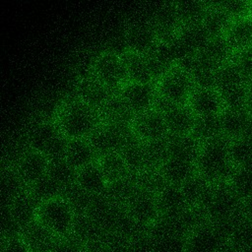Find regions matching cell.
<instances>
[{
	"label": "cell",
	"instance_id": "f5cc1de1",
	"mask_svg": "<svg viewBox=\"0 0 252 252\" xmlns=\"http://www.w3.org/2000/svg\"><path fill=\"white\" fill-rule=\"evenodd\" d=\"M52 252H87V249L84 244L70 235L58 238Z\"/></svg>",
	"mask_w": 252,
	"mask_h": 252
},
{
	"label": "cell",
	"instance_id": "7dc6e473",
	"mask_svg": "<svg viewBox=\"0 0 252 252\" xmlns=\"http://www.w3.org/2000/svg\"><path fill=\"white\" fill-rule=\"evenodd\" d=\"M219 93L220 94L224 109H248L246 84Z\"/></svg>",
	"mask_w": 252,
	"mask_h": 252
},
{
	"label": "cell",
	"instance_id": "30bf717a",
	"mask_svg": "<svg viewBox=\"0 0 252 252\" xmlns=\"http://www.w3.org/2000/svg\"><path fill=\"white\" fill-rule=\"evenodd\" d=\"M117 94L136 115L154 108L158 92L155 83L127 82Z\"/></svg>",
	"mask_w": 252,
	"mask_h": 252
},
{
	"label": "cell",
	"instance_id": "5bb4252c",
	"mask_svg": "<svg viewBox=\"0 0 252 252\" xmlns=\"http://www.w3.org/2000/svg\"><path fill=\"white\" fill-rule=\"evenodd\" d=\"M187 106L195 116L220 115L224 109L220 94L213 88H195Z\"/></svg>",
	"mask_w": 252,
	"mask_h": 252
},
{
	"label": "cell",
	"instance_id": "8fae6325",
	"mask_svg": "<svg viewBox=\"0 0 252 252\" xmlns=\"http://www.w3.org/2000/svg\"><path fill=\"white\" fill-rule=\"evenodd\" d=\"M127 50L140 54L152 52L158 42V36L150 21H138L129 26L125 33Z\"/></svg>",
	"mask_w": 252,
	"mask_h": 252
},
{
	"label": "cell",
	"instance_id": "91938a15",
	"mask_svg": "<svg viewBox=\"0 0 252 252\" xmlns=\"http://www.w3.org/2000/svg\"><path fill=\"white\" fill-rule=\"evenodd\" d=\"M249 18L252 21V5H251V10H250V14H249Z\"/></svg>",
	"mask_w": 252,
	"mask_h": 252
},
{
	"label": "cell",
	"instance_id": "9c48e42d",
	"mask_svg": "<svg viewBox=\"0 0 252 252\" xmlns=\"http://www.w3.org/2000/svg\"><path fill=\"white\" fill-rule=\"evenodd\" d=\"M128 215L140 225L150 227L160 217L157 194L138 188L125 205Z\"/></svg>",
	"mask_w": 252,
	"mask_h": 252
},
{
	"label": "cell",
	"instance_id": "f35d334b",
	"mask_svg": "<svg viewBox=\"0 0 252 252\" xmlns=\"http://www.w3.org/2000/svg\"><path fill=\"white\" fill-rule=\"evenodd\" d=\"M129 171L131 173H138L146 168V158L143 142L136 137L129 141L125 147L120 151Z\"/></svg>",
	"mask_w": 252,
	"mask_h": 252
},
{
	"label": "cell",
	"instance_id": "d6986e66",
	"mask_svg": "<svg viewBox=\"0 0 252 252\" xmlns=\"http://www.w3.org/2000/svg\"><path fill=\"white\" fill-rule=\"evenodd\" d=\"M157 197L160 217L178 216L190 208L178 185L168 183Z\"/></svg>",
	"mask_w": 252,
	"mask_h": 252
},
{
	"label": "cell",
	"instance_id": "4316f807",
	"mask_svg": "<svg viewBox=\"0 0 252 252\" xmlns=\"http://www.w3.org/2000/svg\"><path fill=\"white\" fill-rule=\"evenodd\" d=\"M166 140L168 157L196 162L201 149V143L195 137L191 134L181 136L168 135Z\"/></svg>",
	"mask_w": 252,
	"mask_h": 252
},
{
	"label": "cell",
	"instance_id": "52a82bcc",
	"mask_svg": "<svg viewBox=\"0 0 252 252\" xmlns=\"http://www.w3.org/2000/svg\"><path fill=\"white\" fill-rule=\"evenodd\" d=\"M227 240L225 234L208 221L188 234L185 252H224Z\"/></svg>",
	"mask_w": 252,
	"mask_h": 252
},
{
	"label": "cell",
	"instance_id": "8d00e7d4",
	"mask_svg": "<svg viewBox=\"0 0 252 252\" xmlns=\"http://www.w3.org/2000/svg\"><path fill=\"white\" fill-rule=\"evenodd\" d=\"M191 135L201 144L218 136H221L220 115L196 116Z\"/></svg>",
	"mask_w": 252,
	"mask_h": 252
},
{
	"label": "cell",
	"instance_id": "c3c4849f",
	"mask_svg": "<svg viewBox=\"0 0 252 252\" xmlns=\"http://www.w3.org/2000/svg\"><path fill=\"white\" fill-rule=\"evenodd\" d=\"M153 238L154 252H185V236L164 234Z\"/></svg>",
	"mask_w": 252,
	"mask_h": 252
},
{
	"label": "cell",
	"instance_id": "d590c367",
	"mask_svg": "<svg viewBox=\"0 0 252 252\" xmlns=\"http://www.w3.org/2000/svg\"><path fill=\"white\" fill-rule=\"evenodd\" d=\"M212 184L198 173L184 182L180 187L190 208H199L204 202Z\"/></svg>",
	"mask_w": 252,
	"mask_h": 252
},
{
	"label": "cell",
	"instance_id": "2e32d148",
	"mask_svg": "<svg viewBox=\"0 0 252 252\" xmlns=\"http://www.w3.org/2000/svg\"><path fill=\"white\" fill-rule=\"evenodd\" d=\"M21 238L31 252H52L58 240V237L36 220L23 229Z\"/></svg>",
	"mask_w": 252,
	"mask_h": 252
},
{
	"label": "cell",
	"instance_id": "7bdbcfd3",
	"mask_svg": "<svg viewBox=\"0 0 252 252\" xmlns=\"http://www.w3.org/2000/svg\"><path fill=\"white\" fill-rule=\"evenodd\" d=\"M47 175L64 189L76 183L77 169L74 168L65 158L50 160Z\"/></svg>",
	"mask_w": 252,
	"mask_h": 252
},
{
	"label": "cell",
	"instance_id": "f1b7e54d",
	"mask_svg": "<svg viewBox=\"0 0 252 252\" xmlns=\"http://www.w3.org/2000/svg\"><path fill=\"white\" fill-rule=\"evenodd\" d=\"M38 206L39 203L29 193V191L8 205L12 216L22 229L36 220Z\"/></svg>",
	"mask_w": 252,
	"mask_h": 252
},
{
	"label": "cell",
	"instance_id": "5b68a950",
	"mask_svg": "<svg viewBox=\"0 0 252 252\" xmlns=\"http://www.w3.org/2000/svg\"><path fill=\"white\" fill-rule=\"evenodd\" d=\"M158 94L176 105H187L196 88L189 73L175 65L157 82Z\"/></svg>",
	"mask_w": 252,
	"mask_h": 252
},
{
	"label": "cell",
	"instance_id": "4dcf8cb0",
	"mask_svg": "<svg viewBox=\"0 0 252 252\" xmlns=\"http://www.w3.org/2000/svg\"><path fill=\"white\" fill-rule=\"evenodd\" d=\"M138 188L135 174L130 173L121 179L108 183L103 195L113 204L125 207Z\"/></svg>",
	"mask_w": 252,
	"mask_h": 252
},
{
	"label": "cell",
	"instance_id": "1f68e13d",
	"mask_svg": "<svg viewBox=\"0 0 252 252\" xmlns=\"http://www.w3.org/2000/svg\"><path fill=\"white\" fill-rule=\"evenodd\" d=\"M247 83V79L234 59L221 65L216 71V89L219 92Z\"/></svg>",
	"mask_w": 252,
	"mask_h": 252
},
{
	"label": "cell",
	"instance_id": "11a10c76",
	"mask_svg": "<svg viewBox=\"0 0 252 252\" xmlns=\"http://www.w3.org/2000/svg\"><path fill=\"white\" fill-rule=\"evenodd\" d=\"M1 252H31V250L20 236L9 239H2Z\"/></svg>",
	"mask_w": 252,
	"mask_h": 252
},
{
	"label": "cell",
	"instance_id": "8992f818",
	"mask_svg": "<svg viewBox=\"0 0 252 252\" xmlns=\"http://www.w3.org/2000/svg\"><path fill=\"white\" fill-rule=\"evenodd\" d=\"M135 138L131 127L101 123L89 137V141L98 158L120 152L125 145Z\"/></svg>",
	"mask_w": 252,
	"mask_h": 252
},
{
	"label": "cell",
	"instance_id": "74e56055",
	"mask_svg": "<svg viewBox=\"0 0 252 252\" xmlns=\"http://www.w3.org/2000/svg\"><path fill=\"white\" fill-rule=\"evenodd\" d=\"M228 154L234 167L252 165V140L246 136L229 140Z\"/></svg>",
	"mask_w": 252,
	"mask_h": 252
},
{
	"label": "cell",
	"instance_id": "4fadbf2b",
	"mask_svg": "<svg viewBox=\"0 0 252 252\" xmlns=\"http://www.w3.org/2000/svg\"><path fill=\"white\" fill-rule=\"evenodd\" d=\"M114 94L92 74L80 77L76 85V97L98 111Z\"/></svg>",
	"mask_w": 252,
	"mask_h": 252
},
{
	"label": "cell",
	"instance_id": "ba28073f",
	"mask_svg": "<svg viewBox=\"0 0 252 252\" xmlns=\"http://www.w3.org/2000/svg\"><path fill=\"white\" fill-rule=\"evenodd\" d=\"M131 130L134 136L143 143L162 140L168 136L164 115L155 108L136 114Z\"/></svg>",
	"mask_w": 252,
	"mask_h": 252
},
{
	"label": "cell",
	"instance_id": "e575fe53",
	"mask_svg": "<svg viewBox=\"0 0 252 252\" xmlns=\"http://www.w3.org/2000/svg\"><path fill=\"white\" fill-rule=\"evenodd\" d=\"M97 162L108 183L121 179L131 173L120 152L101 156L98 158Z\"/></svg>",
	"mask_w": 252,
	"mask_h": 252
},
{
	"label": "cell",
	"instance_id": "db71d44e",
	"mask_svg": "<svg viewBox=\"0 0 252 252\" xmlns=\"http://www.w3.org/2000/svg\"><path fill=\"white\" fill-rule=\"evenodd\" d=\"M233 59L241 69L247 81L251 79L252 78V46L236 52Z\"/></svg>",
	"mask_w": 252,
	"mask_h": 252
},
{
	"label": "cell",
	"instance_id": "277c9868",
	"mask_svg": "<svg viewBox=\"0 0 252 252\" xmlns=\"http://www.w3.org/2000/svg\"><path fill=\"white\" fill-rule=\"evenodd\" d=\"M91 74L115 93L128 82L122 54L113 51H104L95 56L91 64Z\"/></svg>",
	"mask_w": 252,
	"mask_h": 252
},
{
	"label": "cell",
	"instance_id": "83f0119b",
	"mask_svg": "<svg viewBox=\"0 0 252 252\" xmlns=\"http://www.w3.org/2000/svg\"><path fill=\"white\" fill-rule=\"evenodd\" d=\"M224 37L235 53L252 46V21L250 18L232 20Z\"/></svg>",
	"mask_w": 252,
	"mask_h": 252
},
{
	"label": "cell",
	"instance_id": "f907efd6",
	"mask_svg": "<svg viewBox=\"0 0 252 252\" xmlns=\"http://www.w3.org/2000/svg\"><path fill=\"white\" fill-rule=\"evenodd\" d=\"M22 227L12 216L8 206H2V220H1V235L2 239L20 237Z\"/></svg>",
	"mask_w": 252,
	"mask_h": 252
},
{
	"label": "cell",
	"instance_id": "680465c9",
	"mask_svg": "<svg viewBox=\"0 0 252 252\" xmlns=\"http://www.w3.org/2000/svg\"><path fill=\"white\" fill-rule=\"evenodd\" d=\"M246 137H248L249 139L252 140V117H251V120H250V123L248 125V128H247V131H246V134L244 135Z\"/></svg>",
	"mask_w": 252,
	"mask_h": 252
},
{
	"label": "cell",
	"instance_id": "6f0895ef",
	"mask_svg": "<svg viewBox=\"0 0 252 252\" xmlns=\"http://www.w3.org/2000/svg\"><path fill=\"white\" fill-rule=\"evenodd\" d=\"M246 89H247V96H248V109L252 113V78L247 81Z\"/></svg>",
	"mask_w": 252,
	"mask_h": 252
},
{
	"label": "cell",
	"instance_id": "9a60e30c",
	"mask_svg": "<svg viewBox=\"0 0 252 252\" xmlns=\"http://www.w3.org/2000/svg\"><path fill=\"white\" fill-rule=\"evenodd\" d=\"M150 22L158 36V40L173 37L181 27L175 3H166L159 6L153 14Z\"/></svg>",
	"mask_w": 252,
	"mask_h": 252
},
{
	"label": "cell",
	"instance_id": "6da1fadb",
	"mask_svg": "<svg viewBox=\"0 0 252 252\" xmlns=\"http://www.w3.org/2000/svg\"><path fill=\"white\" fill-rule=\"evenodd\" d=\"M55 123L68 140L89 139L102 123L98 110L78 97L64 100L57 109Z\"/></svg>",
	"mask_w": 252,
	"mask_h": 252
},
{
	"label": "cell",
	"instance_id": "7402d4cb",
	"mask_svg": "<svg viewBox=\"0 0 252 252\" xmlns=\"http://www.w3.org/2000/svg\"><path fill=\"white\" fill-rule=\"evenodd\" d=\"M168 135H189L195 122V114L187 105H174L164 114Z\"/></svg>",
	"mask_w": 252,
	"mask_h": 252
},
{
	"label": "cell",
	"instance_id": "ab89813d",
	"mask_svg": "<svg viewBox=\"0 0 252 252\" xmlns=\"http://www.w3.org/2000/svg\"><path fill=\"white\" fill-rule=\"evenodd\" d=\"M28 191L40 204L51 199L62 197L64 188L46 174L29 186Z\"/></svg>",
	"mask_w": 252,
	"mask_h": 252
},
{
	"label": "cell",
	"instance_id": "836d02e7",
	"mask_svg": "<svg viewBox=\"0 0 252 252\" xmlns=\"http://www.w3.org/2000/svg\"><path fill=\"white\" fill-rule=\"evenodd\" d=\"M28 191V186L21 179L15 168H7L2 173V206L10 205L15 199Z\"/></svg>",
	"mask_w": 252,
	"mask_h": 252
},
{
	"label": "cell",
	"instance_id": "d6a6232c",
	"mask_svg": "<svg viewBox=\"0 0 252 252\" xmlns=\"http://www.w3.org/2000/svg\"><path fill=\"white\" fill-rule=\"evenodd\" d=\"M177 36L195 54L200 52L211 39L202 23L181 26Z\"/></svg>",
	"mask_w": 252,
	"mask_h": 252
},
{
	"label": "cell",
	"instance_id": "9f6ffc18",
	"mask_svg": "<svg viewBox=\"0 0 252 252\" xmlns=\"http://www.w3.org/2000/svg\"><path fill=\"white\" fill-rule=\"evenodd\" d=\"M242 215L245 219L252 221V196L242 201Z\"/></svg>",
	"mask_w": 252,
	"mask_h": 252
},
{
	"label": "cell",
	"instance_id": "484cf974",
	"mask_svg": "<svg viewBox=\"0 0 252 252\" xmlns=\"http://www.w3.org/2000/svg\"><path fill=\"white\" fill-rule=\"evenodd\" d=\"M122 57L128 75V82L156 84L146 54L127 50L122 54Z\"/></svg>",
	"mask_w": 252,
	"mask_h": 252
},
{
	"label": "cell",
	"instance_id": "7c38bea8",
	"mask_svg": "<svg viewBox=\"0 0 252 252\" xmlns=\"http://www.w3.org/2000/svg\"><path fill=\"white\" fill-rule=\"evenodd\" d=\"M49 161L44 154L30 149L19 157L14 168L29 187L47 174Z\"/></svg>",
	"mask_w": 252,
	"mask_h": 252
},
{
	"label": "cell",
	"instance_id": "cb8c5ba5",
	"mask_svg": "<svg viewBox=\"0 0 252 252\" xmlns=\"http://www.w3.org/2000/svg\"><path fill=\"white\" fill-rule=\"evenodd\" d=\"M205 62L218 69L234 58L235 52L224 36L211 38L206 46L197 53Z\"/></svg>",
	"mask_w": 252,
	"mask_h": 252
},
{
	"label": "cell",
	"instance_id": "b9f144b4",
	"mask_svg": "<svg viewBox=\"0 0 252 252\" xmlns=\"http://www.w3.org/2000/svg\"><path fill=\"white\" fill-rule=\"evenodd\" d=\"M176 11L183 25L202 23L208 9V2L202 1H184L175 3Z\"/></svg>",
	"mask_w": 252,
	"mask_h": 252
},
{
	"label": "cell",
	"instance_id": "f546056e",
	"mask_svg": "<svg viewBox=\"0 0 252 252\" xmlns=\"http://www.w3.org/2000/svg\"><path fill=\"white\" fill-rule=\"evenodd\" d=\"M231 22L232 19L216 2H208V9L203 18L202 25L211 38L224 36Z\"/></svg>",
	"mask_w": 252,
	"mask_h": 252
},
{
	"label": "cell",
	"instance_id": "7a4b0ae2",
	"mask_svg": "<svg viewBox=\"0 0 252 252\" xmlns=\"http://www.w3.org/2000/svg\"><path fill=\"white\" fill-rule=\"evenodd\" d=\"M228 144L229 140L222 135L201 144L197 173L210 184L227 182L235 168L229 158Z\"/></svg>",
	"mask_w": 252,
	"mask_h": 252
},
{
	"label": "cell",
	"instance_id": "ffe728a7",
	"mask_svg": "<svg viewBox=\"0 0 252 252\" xmlns=\"http://www.w3.org/2000/svg\"><path fill=\"white\" fill-rule=\"evenodd\" d=\"M159 169L167 183L178 186L197 174L196 162L172 157H168Z\"/></svg>",
	"mask_w": 252,
	"mask_h": 252
},
{
	"label": "cell",
	"instance_id": "603a6c76",
	"mask_svg": "<svg viewBox=\"0 0 252 252\" xmlns=\"http://www.w3.org/2000/svg\"><path fill=\"white\" fill-rule=\"evenodd\" d=\"M98 112L102 123L116 126L131 127L135 117V114L127 107L117 93L111 96Z\"/></svg>",
	"mask_w": 252,
	"mask_h": 252
},
{
	"label": "cell",
	"instance_id": "e0dca14e",
	"mask_svg": "<svg viewBox=\"0 0 252 252\" xmlns=\"http://www.w3.org/2000/svg\"><path fill=\"white\" fill-rule=\"evenodd\" d=\"M59 135L60 131L55 121L40 120L30 127L27 141L31 150L44 154Z\"/></svg>",
	"mask_w": 252,
	"mask_h": 252
},
{
	"label": "cell",
	"instance_id": "816d5d0a",
	"mask_svg": "<svg viewBox=\"0 0 252 252\" xmlns=\"http://www.w3.org/2000/svg\"><path fill=\"white\" fill-rule=\"evenodd\" d=\"M126 252H154V238L149 231L140 233L128 241Z\"/></svg>",
	"mask_w": 252,
	"mask_h": 252
},
{
	"label": "cell",
	"instance_id": "ee69618b",
	"mask_svg": "<svg viewBox=\"0 0 252 252\" xmlns=\"http://www.w3.org/2000/svg\"><path fill=\"white\" fill-rule=\"evenodd\" d=\"M135 178L140 189L157 195L168 184L159 168L144 169L136 173Z\"/></svg>",
	"mask_w": 252,
	"mask_h": 252
},
{
	"label": "cell",
	"instance_id": "60d3db41",
	"mask_svg": "<svg viewBox=\"0 0 252 252\" xmlns=\"http://www.w3.org/2000/svg\"><path fill=\"white\" fill-rule=\"evenodd\" d=\"M227 183L241 201L251 197L252 165L235 167Z\"/></svg>",
	"mask_w": 252,
	"mask_h": 252
},
{
	"label": "cell",
	"instance_id": "44dd1931",
	"mask_svg": "<svg viewBox=\"0 0 252 252\" xmlns=\"http://www.w3.org/2000/svg\"><path fill=\"white\" fill-rule=\"evenodd\" d=\"M76 184L89 194L98 196L105 193L108 182L96 161L77 170Z\"/></svg>",
	"mask_w": 252,
	"mask_h": 252
},
{
	"label": "cell",
	"instance_id": "d4e9b609",
	"mask_svg": "<svg viewBox=\"0 0 252 252\" xmlns=\"http://www.w3.org/2000/svg\"><path fill=\"white\" fill-rule=\"evenodd\" d=\"M65 159L78 170L96 162L98 156L88 139H73L68 141Z\"/></svg>",
	"mask_w": 252,
	"mask_h": 252
},
{
	"label": "cell",
	"instance_id": "bcb514c9",
	"mask_svg": "<svg viewBox=\"0 0 252 252\" xmlns=\"http://www.w3.org/2000/svg\"><path fill=\"white\" fill-rule=\"evenodd\" d=\"M62 197L71 205L76 215L86 214L94 196L80 188L76 183L64 189Z\"/></svg>",
	"mask_w": 252,
	"mask_h": 252
},
{
	"label": "cell",
	"instance_id": "ac0fdd59",
	"mask_svg": "<svg viewBox=\"0 0 252 252\" xmlns=\"http://www.w3.org/2000/svg\"><path fill=\"white\" fill-rule=\"evenodd\" d=\"M251 117L248 109H223L220 114L222 136L228 140L244 136Z\"/></svg>",
	"mask_w": 252,
	"mask_h": 252
},
{
	"label": "cell",
	"instance_id": "681fc988",
	"mask_svg": "<svg viewBox=\"0 0 252 252\" xmlns=\"http://www.w3.org/2000/svg\"><path fill=\"white\" fill-rule=\"evenodd\" d=\"M216 3L232 20L249 17L251 5H252V1H243V0L223 1V2H216Z\"/></svg>",
	"mask_w": 252,
	"mask_h": 252
},
{
	"label": "cell",
	"instance_id": "3957f363",
	"mask_svg": "<svg viewBox=\"0 0 252 252\" xmlns=\"http://www.w3.org/2000/svg\"><path fill=\"white\" fill-rule=\"evenodd\" d=\"M75 218L74 210L63 197L40 203L36 214V220L58 238L71 235Z\"/></svg>",
	"mask_w": 252,
	"mask_h": 252
},
{
	"label": "cell",
	"instance_id": "f6af8a7d",
	"mask_svg": "<svg viewBox=\"0 0 252 252\" xmlns=\"http://www.w3.org/2000/svg\"><path fill=\"white\" fill-rule=\"evenodd\" d=\"M146 158V168H159L164 160L168 158L167 140L162 139L158 141L143 143Z\"/></svg>",
	"mask_w": 252,
	"mask_h": 252
}]
</instances>
